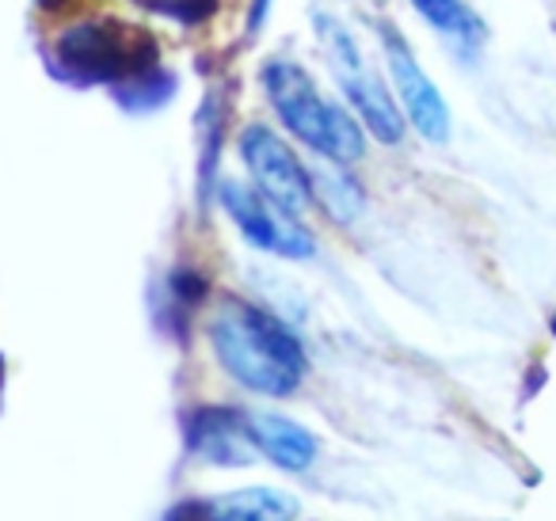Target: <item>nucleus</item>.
<instances>
[{
	"mask_svg": "<svg viewBox=\"0 0 556 521\" xmlns=\"http://www.w3.org/2000/svg\"><path fill=\"white\" fill-rule=\"evenodd\" d=\"M210 343L225 373L260 396H290L309 369L294 331L244 297H222L210 320Z\"/></svg>",
	"mask_w": 556,
	"mask_h": 521,
	"instance_id": "obj_1",
	"label": "nucleus"
},
{
	"mask_svg": "<svg viewBox=\"0 0 556 521\" xmlns=\"http://www.w3.org/2000/svg\"><path fill=\"white\" fill-rule=\"evenodd\" d=\"M260 85L278 123L287 126L302 145H309L320 161L358 164L366 156V130L351 107L328 100L313 73L294 58H267L260 69Z\"/></svg>",
	"mask_w": 556,
	"mask_h": 521,
	"instance_id": "obj_2",
	"label": "nucleus"
},
{
	"mask_svg": "<svg viewBox=\"0 0 556 521\" xmlns=\"http://www.w3.org/2000/svg\"><path fill=\"white\" fill-rule=\"evenodd\" d=\"M47 65L62 85L115 88L118 80L161 65V42L126 20L80 16L65 24L50 42Z\"/></svg>",
	"mask_w": 556,
	"mask_h": 521,
	"instance_id": "obj_3",
	"label": "nucleus"
},
{
	"mask_svg": "<svg viewBox=\"0 0 556 521\" xmlns=\"http://www.w3.org/2000/svg\"><path fill=\"white\" fill-rule=\"evenodd\" d=\"M313 31H317V42L325 50V62L336 77V88L343 92L348 107L358 115V123L370 130L374 141L381 145H401L404 141V111L396 103L393 88L378 77L370 62H366L363 42L355 39L348 24L340 16H328V12H317L313 16Z\"/></svg>",
	"mask_w": 556,
	"mask_h": 521,
	"instance_id": "obj_4",
	"label": "nucleus"
},
{
	"mask_svg": "<svg viewBox=\"0 0 556 521\" xmlns=\"http://www.w3.org/2000/svg\"><path fill=\"white\" fill-rule=\"evenodd\" d=\"M378 42L381 54H386V69H389V85L396 92V103L404 107V118L416 126V134L431 145H446L450 130H454V118H450V103L439 92L427 69L419 65V58L412 54L408 39L401 35V27L378 24Z\"/></svg>",
	"mask_w": 556,
	"mask_h": 521,
	"instance_id": "obj_5",
	"label": "nucleus"
},
{
	"mask_svg": "<svg viewBox=\"0 0 556 521\" xmlns=\"http://www.w3.org/2000/svg\"><path fill=\"white\" fill-rule=\"evenodd\" d=\"M240 156L248 164L255 191L270 202V206L287 209V214L302 217L313 206V183L309 168L298 161V153L278 138L270 126L248 123L240 130Z\"/></svg>",
	"mask_w": 556,
	"mask_h": 521,
	"instance_id": "obj_6",
	"label": "nucleus"
},
{
	"mask_svg": "<svg viewBox=\"0 0 556 521\" xmlns=\"http://www.w3.org/2000/svg\"><path fill=\"white\" fill-rule=\"evenodd\" d=\"M217 202L225 206V214L232 217V225L248 244L263 247L270 255H282V259H309L317 252V240L298 225V217L270 206L255 187L240 183V179H222Z\"/></svg>",
	"mask_w": 556,
	"mask_h": 521,
	"instance_id": "obj_7",
	"label": "nucleus"
},
{
	"mask_svg": "<svg viewBox=\"0 0 556 521\" xmlns=\"http://www.w3.org/2000/svg\"><path fill=\"white\" fill-rule=\"evenodd\" d=\"M187 449L194 457L222 468H244L255 460V442L248 430V415L232 407H199L187 419Z\"/></svg>",
	"mask_w": 556,
	"mask_h": 521,
	"instance_id": "obj_8",
	"label": "nucleus"
},
{
	"mask_svg": "<svg viewBox=\"0 0 556 521\" xmlns=\"http://www.w3.org/2000/svg\"><path fill=\"white\" fill-rule=\"evenodd\" d=\"M248 430L252 442L270 465L287 468V472H305L317 460V437L302 422L287 419L278 411H248Z\"/></svg>",
	"mask_w": 556,
	"mask_h": 521,
	"instance_id": "obj_9",
	"label": "nucleus"
},
{
	"mask_svg": "<svg viewBox=\"0 0 556 521\" xmlns=\"http://www.w3.org/2000/svg\"><path fill=\"white\" fill-rule=\"evenodd\" d=\"M210 521H294L298 498L278 487H244L206 503Z\"/></svg>",
	"mask_w": 556,
	"mask_h": 521,
	"instance_id": "obj_10",
	"label": "nucleus"
},
{
	"mask_svg": "<svg viewBox=\"0 0 556 521\" xmlns=\"http://www.w3.org/2000/svg\"><path fill=\"white\" fill-rule=\"evenodd\" d=\"M309 183H313V202H317L336 225H351L363 217L366 191H363V183L348 171V164H336V161L313 164Z\"/></svg>",
	"mask_w": 556,
	"mask_h": 521,
	"instance_id": "obj_11",
	"label": "nucleus"
},
{
	"mask_svg": "<svg viewBox=\"0 0 556 521\" xmlns=\"http://www.w3.org/2000/svg\"><path fill=\"white\" fill-rule=\"evenodd\" d=\"M412 9L419 12V20H424L427 27H434V31L446 35V39H457L469 50H477L488 35L484 20H480L465 0H412Z\"/></svg>",
	"mask_w": 556,
	"mask_h": 521,
	"instance_id": "obj_12",
	"label": "nucleus"
},
{
	"mask_svg": "<svg viewBox=\"0 0 556 521\" xmlns=\"http://www.w3.org/2000/svg\"><path fill=\"white\" fill-rule=\"evenodd\" d=\"M176 88H179L176 73L153 65V69L118 80V85L111 88V96H115L118 107H126L130 115H149V111H161L164 103L176 100Z\"/></svg>",
	"mask_w": 556,
	"mask_h": 521,
	"instance_id": "obj_13",
	"label": "nucleus"
},
{
	"mask_svg": "<svg viewBox=\"0 0 556 521\" xmlns=\"http://www.w3.org/2000/svg\"><path fill=\"white\" fill-rule=\"evenodd\" d=\"M267 9H270V0H255V4H252V12H248V27H252V31H260V27H263Z\"/></svg>",
	"mask_w": 556,
	"mask_h": 521,
	"instance_id": "obj_14",
	"label": "nucleus"
},
{
	"mask_svg": "<svg viewBox=\"0 0 556 521\" xmlns=\"http://www.w3.org/2000/svg\"><path fill=\"white\" fill-rule=\"evenodd\" d=\"M35 4H39L42 12H58L65 4V0H35Z\"/></svg>",
	"mask_w": 556,
	"mask_h": 521,
	"instance_id": "obj_15",
	"label": "nucleus"
},
{
	"mask_svg": "<svg viewBox=\"0 0 556 521\" xmlns=\"http://www.w3.org/2000/svg\"><path fill=\"white\" fill-rule=\"evenodd\" d=\"M0 389H4V361H0Z\"/></svg>",
	"mask_w": 556,
	"mask_h": 521,
	"instance_id": "obj_16",
	"label": "nucleus"
},
{
	"mask_svg": "<svg viewBox=\"0 0 556 521\" xmlns=\"http://www.w3.org/2000/svg\"><path fill=\"white\" fill-rule=\"evenodd\" d=\"M553 335H556V316H553Z\"/></svg>",
	"mask_w": 556,
	"mask_h": 521,
	"instance_id": "obj_17",
	"label": "nucleus"
},
{
	"mask_svg": "<svg viewBox=\"0 0 556 521\" xmlns=\"http://www.w3.org/2000/svg\"><path fill=\"white\" fill-rule=\"evenodd\" d=\"M138 4H146V9H149V0H138Z\"/></svg>",
	"mask_w": 556,
	"mask_h": 521,
	"instance_id": "obj_18",
	"label": "nucleus"
}]
</instances>
